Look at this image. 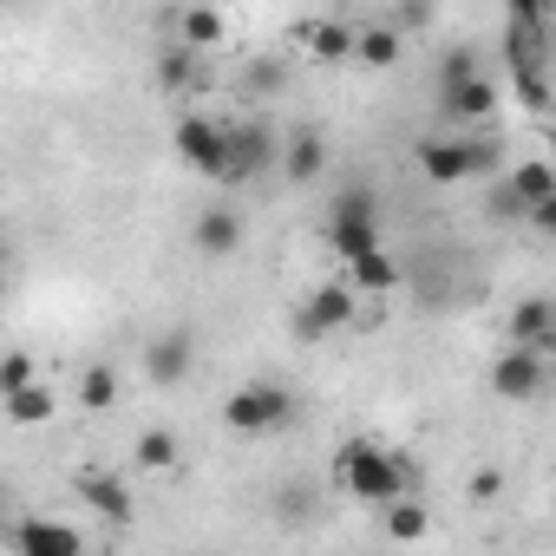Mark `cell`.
<instances>
[{"label": "cell", "mask_w": 556, "mask_h": 556, "mask_svg": "<svg viewBox=\"0 0 556 556\" xmlns=\"http://www.w3.org/2000/svg\"><path fill=\"white\" fill-rule=\"evenodd\" d=\"M439 99H445V112H452L458 125H484V118L497 112V99H504V86H497L491 73H465V79H452V86H445Z\"/></svg>", "instance_id": "10"}, {"label": "cell", "mask_w": 556, "mask_h": 556, "mask_svg": "<svg viewBox=\"0 0 556 556\" xmlns=\"http://www.w3.org/2000/svg\"><path fill=\"white\" fill-rule=\"evenodd\" d=\"M190 242H197V255L223 262V255H236V249H242V216H236L229 203H216V210H203V216H197Z\"/></svg>", "instance_id": "14"}, {"label": "cell", "mask_w": 556, "mask_h": 556, "mask_svg": "<svg viewBox=\"0 0 556 556\" xmlns=\"http://www.w3.org/2000/svg\"><path fill=\"white\" fill-rule=\"evenodd\" d=\"M504 184H510V197H517L523 210H530V203H549V197H556V170H549L543 157H523V164H517V170H510Z\"/></svg>", "instance_id": "21"}, {"label": "cell", "mask_w": 556, "mask_h": 556, "mask_svg": "<svg viewBox=\"0 0 556 556\" xmlns=\"http://www.w3.org/2000/svg\"><path fill=\"white\" fill-rule=\"evenodd\" d=\"M426 21H432V0H406V8H400V21H393V27H400V34H419Z\"/></svg>", "instance_id": "29"}, {"label": "cell", "mask_w": 556, "mask_h": 556, "mask_svg": "<svg viewBox=\"0 0 556 556\" xmlns=\"http://www.w3.org/2000/svg\"><path fill=\"white\" fill-rule=\"evenodd\" d=\"M223 40H229V14L210 8V0H190V8L177 14V47H190V53H216Z\"/></svg>", "instance_id": "13"}, {"label": "cell", "mask_w": 556, "mask_h": 556, "mask_svg": "<svg viewBox=\"0 0 556 556\" xmlns=\"http://www.w3.org/2000/svg\"><path fill=\"white\" fill-rule=\"evenodd\" d=\"M282 170H289V184H315V177L328 170V138H321L315 125L289 131V144H282Z\"/></svg>", "instance_id": "17"}, {"label": "cell", "mask_w": 556, "mask_h": 556, "mask_svg": "<svg viewBox=\"0 0 556 556\" xmlns=\"http://www.w3.org/2000/svg\"><path fill=\"white\" fill-rule=\"evenodd\" d=\"M118 393H125V387H118V374H112L105 361H92V367L79 374V406H86V413H112Z\"/></svg>", "instance_id": "22"}, {"label": "cell", "mask_w": 556, "mask_h": 556, "mask_svg": "<svg viewBox=\"0 0 556 556\" xmlns=\"http://www.w3.org/2000/svg\"><path fill=\"white\" fill-rule=\"evenodd\" d=\"M478 170H491V151L484 144H471V138H419V177L432 190H458Z\"/></svg>", "instance_id": "3"}, {"label": "cell", "mask_w": 556, "mask_h": 556, "mask_svg": "<svg viewBox=\"0 0 556 556\" xmlns=\"http://www.w3.org/2000/svg\"><path fill=\"white\" fill-rule=\"evenodd\" d=\"M497 491H504V478H497V471H478V478H471V504H491Z\"/></svg>", "instance_id": "30"}, {"label": "cell", "mask_w": 556, "mask_h": 556, "mask_svg": "<svg viewBox=\"0 0 556 556\" xmlns=\"http://www.w3.org/2000/svg\"><path fill=\"white\" fill-rule=\"evenodd\" d=\"M328 242H334V255H341V262H354V255L380 249V203H374V190H341V197H334Z\"/></svg>", "instance_id": "4"}, {"label": "cell", "mask_w": 556, "mask_h": 556, "mask_svg": "<svg viewBox=\"0 0 556 556\" xmlns=\"http://www.w3.org/2000/svg\"><path fill=\"white\" fill-rule=\"evenodd\" d=\"M268 164H275V131H268L262 118L223 125V177H216V184H255Z\"/></svg>", "instance_id": "5"}, {"label": "cell", "mask_w": 556, "mask_h": 556, "mask_svg": "<svg viewBox=\"0 0 556 556\" xmlns=\"http://www.w3.org/2000/svg\"><path fill=\"white\" fill-rule=\"evenodd\" d=\"M295 419V393L282 380H249L223 400V426L242 432V439H262V432H282Z\"/></svg>", "instance_id": "2"}, {"label": "cell", "mask_w": 556, "mask_h": 556, "mask_svg": "<svg viewBox=\"0 0 556 556\" xmlns=\"http://www.w3.org/2000/svg\"><path fill=\"white\" fill-rule=\"evenodd\" d=\"M348 275L341 282L354 289V295H393L400 289V262L387 255V249H367V255H354V262H341Z\"/></svg>", "instance_id": "16"}, {"label": "cell", "mask_w": 556, "mask_h": 556, "mask_svg": "<svg viewBox=\"0 0 556 556\" xmlns=\"http://www.w3.org/2000/svg\"><path fill=\"white\" fill-rule=\"evenodd\" d=\"M14 543H21L27 556H79V549H86V536H79L73 523H53V517H27V523L14 530Z\"/></svg>", "instance_id": "15"}, {"label": "cell", "mask_w": 556, "mask_h": 556, "mask_svg": "<svg viewBox=\"0 0 556 556\" xmlns=\"http://www.w3.org/2000/svg\"><path fill=\"white\" fill-rule=\"evenodd\" d=\"M27 380H40V374H34V354H27V348L0 354V393H14V387H27Z\"/></svg>", "instance_id": "26"}, {"label": "cell", "mask_w": 556, "mask_h": 556, "mask_svg": "<svg viewBox=\"0 0 556 556\" xmlns=\"http://www.w3.org/2000/svg\"><path fill=\"white\" fill-rule=\"evenodd\" d=\"M190 367H197V334H190V328H164V334L144 348V374H151V387H184Z\"/></svg>", "instance_id": "9"}, {"label": "cell", "mask_w": 556, "mask_h": 556, "mask_svg": "<svg viewBox=\"0 0 556 556\" xmlns=\"http://www.w3.org/2000/svg\"><path fill=\"white\" fill-rule=\"evenodd\" d=\"M465 73H478V53H471V47H452V53L439 60V86H452V79H465Z\"/></svg>", "instance_id": "28"}, {"label": "cell", "mask_w": 556, "mask_h": 556, "mask_svg": "<svg viewBox=\"0 0 556 556\" xmlns=\"http://www.w3.org/2000/svg\"><path fill=\"white\" fill-rule=\"evenodd\" d=\"M543 380H549V354H536V348H504L497 354V367H491V393L497 400H510V406H530L536 393H543Z\"/></svg>", "instance_id": "7"}, {"label": "cell", "mask_w": 556, "mask_h": 556, "mask_svg": "<svg viewBox=\"0 0 556 556\" xmlns=\"http://www.w3.org/2000/svg\"><path fill=\"white\" fill-rule=\"evenodd\" d=\"M406 478H413L406 458L387 452V445H374V439H348L334 452V484L354 504H393V497H406Z\"/></svg>", "instance_id": "1"}, {"label": "cell", "mask_w": 556, "mask_h": 556, "mask_svg": "<svg viewBox=\"0 0 556 556\" xmlns=\"http://www.w3.org/2000/svg\"><path fill=\"white\" fill-rule=\"evenodd\" d=\"M504 8H510V27H549V14H556V0H504Z\"/></svg>", "instance_id": "27"}, {"label": "cell", "mask_w": 556, "mask_h": 556, "mask_svg": "<svg viewBox=\"0 0 556 556\" xmlns=\"http://www.w3.org/2000/svg\"><path fill=\"white\" fill-rule=\"evenodd\" d=\"M0 302H8V282H0Z\"/></svg>", "instance_id": "32"}, {"label": "cell", "mask_w": 556, "mask_h": 556, "mask_svg": "<svg viewBox=\"0 0 556 556\" xmlns=\"http://www.w3.org/2000/svg\"><path fill=\"white\" fill-rule=\"evenodd\" d=\"M354 315H361V295H354L348 282H321V289H308V302L295 308V334H302V341H334V334L354 328Z\"/></svg>", "instance_id": "6"}, {"label": "cell", "mask_w": 556, "mask_h": 556, "mask_svg": "<svg viewBox=\"0 0 556 556\" xmlns=\"http://www.w3.org/2000/svg\"><path fill=\"white\" fill-rule=\"evenodd\" d=\"M157 86H164V92H197V53H190V47H170V53L157 60Z\"/></svg>", "instance_id": "25"}, {"label": "cell", "mask_w": 556, "mask_h": 556, "mask_svg": "<svg viewBox=\"0 0 556 556\" xmlns=\"http://www.w3.org/2000/svg\"><path fill=\"white\" fill-rule=\"evenodd\" d=\"M354 60L367 73H393L406 60V34L400 27H354Z\"/></svg>", "instance_id": "18"}, {"label": "cell", "mask_w": 556, "mask_h": 556, "mask_svg": "<svg viewBox=\"0 0 556 556\" xmlns=\"http://www.w3.org/2000/svg\"><path fill=\"white\" fill-rule=\"evenodd\" d=\"M380 510H387V536H400V543H419V536L432 530L426 504H406V497H393V504H380Z\"/></svg>", "instance_id": "24"}, {"label": "cell", "mask_w": 556, "mask_h": 556, "mask_svg": "<svg viewBox=\"0 0 556 556\" xmlns=\"http://www.w3.org/2000/svg\"><path fill=\"white\" fill-rule=\"evenodd\" d=\"M510 341L549 354V348H556V302H549V295H523V302L510 308Z\"/></svg>", "instance_id": "12"}, {"label": "cell", "mask_w": 556, "mask_h": 556, "mask_svg": "<svg viewBox=\"0 0 556 556\" xmlns=\"http://www.w3.org/2000/svg\"><path fill=\"white\" fill-rule=\"evenodd\" d=\"M295 40H302L315 60H328V66L354 60V27H341V21H302V27H295Z\"/></svg>", "instance_id": "20"}, {"label": "cell", "mask_w": 556, "mask_h": 556, "mask_svg": "<svg viewBox=\"0 0 556 556\" xmlns=\"http://www.w3.org/2000/svg\"><path fill=\"white\" fill-rule=\"evenodd\" d=\"M0 536H8V523H0Z\"/></svg>", "instance_id": "33"}, {"label": "cell", "mask_w": 556, "mask_h": 556, "mask_svg": "<svg viewBox=\"0 0 556 556\" xmlns=\"http://www.w3.org/2000/svg\"><path fill=\"white\" fill-rule=\"evenodd\" d=\"M177 458H184L177 432H164V426L138 432V465H144V471H177Z\"/></svg>", "instance_id": "23"}, {"label": "cell", "mask_w": 556, "mask_h": 556, "mask_svg": "<svg viewBox=\"0 0 556 556\" xmlns=\"http://www.w3.org/2000/svg\"><path fill=\"white\" fill-rule=\"evenodd\" d=\"M8 255H14V249H8V229H0V275H8Z\"/></svg>", "instance_id": "31"}, {"label": "cell", "mask_w": 556, "mask_h": 556, "mask_svg": "<svg viewBox=\"0 0 556 556\" xmlns=\"http://www.w3.org/2000/svg\"><path fill=\"white\" fill-rule=\"evenodd\" d=\"M73 491H79V504H86L92 517H105V523H131V517H138V497H131V484H125L118 471L86 465V471L73 478Z\"/></svg>", "instance_id": "8"}, {"label": "cell", "mask_w": 556, "mask_h": 556, "mask_svg": "<svg viewBox=\"0 0 556 556\" xmlns=\"http://www.w3.org/2000/svg\"><path fill=\"white\" fill-rule=\"evenodd\" d=\"M177 157H184L190 170H203V177H223V125L190 112V118L177 125Z\"/></svg>", "instance_id": "11"}, {"label": "cell", "mask_w": 556, "mask_h": 556, "mask_svg": "<svg viewBox=\"0 0 556 556\" xmlns=\"http://www.w3.org/2000/svg\"><path fill=\"white\" fill-rule=\"evenodd\" d=\"M0 413H8L14 426H47V419L60 413V400H53L47 380H27V387H14V393H0Z\"/></svg>", "instance_id": "19"}]
</instances>
